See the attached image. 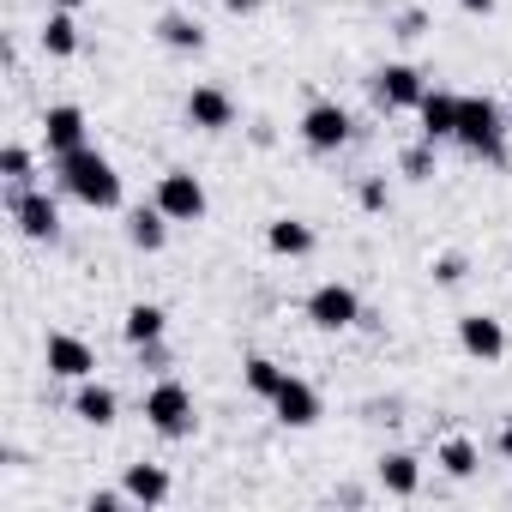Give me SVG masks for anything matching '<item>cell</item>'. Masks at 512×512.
<instances>
[{
  "mask_svg": "<svg viewBox=\"0 0 512 512\" xmlns=\"http://www.w3.org/2000/svg\"><path fill=\"white\" fill-rule=\"evenodd\" d=\"M55 163H61V187H67L73 199H85L91 211H115V205H121V175H115V163H109L103 151L79 145V151H67V157H55Z\"/></svg>",
  "mask_w": 512,
  "mask_h": 512,
  "instance_id": "1",
  "label": "cell"
},
{
  "mask_svg": "<svg viewBox=\"0 0 512 512\" xmlns=\"http://www.w3.org/2000/svg\"><path fill=\"white\" fill-rule=\"evenodd\" d=\"M500 133H506V115H500L488 97H458V139H464L476 157L500 163Z\"/></svg>",
  "mask_w": 512,
  "mask_h": 512,
  "instance_id": "2",
  "label": "cell"
},
{
  "mask_svg": "<svg viewBox=\"0 0 512 512\" xmlns=\"http://www.w3.org/2000/svg\"><path fill=\"white\" fill-rule=\"evenodd\" d=\"M145 422H151L163 440L193 434V392H187L181 380H157V386L145 392Z\"/></svg>",
  "mask_w": 512,
  "mask_h": 512,
  "instance_id": "3",
  "label": "cell"
},
{
  "mask_svg": "<svg viewBox=\"0 0 512 512\" xmlns=\"http://www.w3.org/2000/svg\"><path fill=\"white\" fill-rule=\"evenodd\" d=\"M157 205H163L169 223H199V217H205V181L187 175V169H169V175L157 181Z\"/></svg>",
  "mask_w": 512,
  "mask_h": 512,
  "instance_id": "4",
  "label": "cell"
},
{
  "mask_svg": "<svg viewBox=\"0 0 512 512\" xmlns=\"http://www.w3.org/2000/svg\"><path fill=\"white\" fill-rule=\"evenodd\" d=\"M308 320H314L320 332H344V326L362 320V302H356L350 284H320V290L308 296Z\"/></svg>",
  "mask_w": 512,
  "mask_h": 512,
  "instance_id": "5",
  "label": "cell"
},
{
  "mask_svg": "<svg viewBox=\"0 0 512 512\" xmlns=\"http://www.w3.org/2000/svg\"><path fill=\"white\" fill-rule=\"evenodd\" d=\"M43 362H49V374H61V380H91V374H97V350H91L85 338H73V332H55L49 350H43Z\"/></svg>",
  "mask_w": 512,
  "mask_h": 512,
  "instance_id": "6",
  "label": "cell"
},
{
  "mask_svg": "<svg viewBox=\"0 0 512 512\" xmlns=\"http://www.w3.org/2000/svg\"><path fill=\"white\" fill-rule=\"evenodd\" d=\"M374 97H380L386 109H416V103L428 97V85H422V73H416V67L392 61V67H380V73H374Z\"/></svg>",
  "mask_w": 512,
  "mask_h": 512,
  "instance_id": "7",
  "label": "cell"
},
{
  "mask_svg": "<svg viewBox=\"0 0 512 512\" xmlns=\"http://www.w3.org/2000/svg\"><path fill=\"white\" fill-rule=\"evenodd\" d=\"M272 410H278L284 428H314V422H320V398H314V386L296 380V374H284V386L272 392Z\"/></svg>",
  "mask_w": 512,
  "mask_h": 512,
  "instance_id": "8",
  "label": "cell"
},
{
  "mask_svg": "<svg viewBox=\"0 0 512 512\" xmlns=\"http://www.w3.org/2000/svg\"><path fill=\"white\" fill-rule=\"evenodd\" d=\"M43 145H49V157H67V151H79V145H85V109H73V103H55V109L43 115Z\"/></svg>",
  "mask_w": 512,
  "mask_h": 512,
  "instance_id": "9",
  "label": "cell"
},
{
  "mask_svg": "<svg viewBox=\"0 0 512 512\" xmlns=\"http://www.w3.org/2000/svg\"><path fill=\"white\" fill-rule=\"evenodd\" d=\"M302 139H308L314 151H338V145L350 139V115H344L338 103H314V109L302 115Z\"/></svg>",
  "mask_w": 512,
  "mask_h": 512,
  "instance_id": "10",
  "label": "cell"
},
{
  "mask_svg": "<svg viewBox=\"0 0 512 512\" xmlns=\"http://www.w3.org/2000/svg\"><path fill=\"white\" fill-rule=\"evenodd\" d=\"M458 344H464V356H476V362H500V356H506V332H500V320H488V314H464V320H458Z\"/></svg>",
  "mask_w": 512,
  "mask_h": 512,
  "instance_id": "11",
  "label": "cell"
},
{
  "mask_svg": "<svg viewBox=\"0 0 512 512\" xmlns=\"http://www.w3.org/2000/svg\"><path fill=\"white\" fill-rule=\"evenodd\" d=\"M13 217H19V229H25L31 241H55V229H61V211H55L49 193H19V199H13Z\"/></svg>",
  "mask_w": 512,
  "mask_h": 512,
  "instance_id": "12",
  "label": "cell"
},
{
  "mask_svg": "<svg viewBox=\"0 0 512 512\" xmlns=\"http://www.w3.org/2000/svg\"><path fill=\"white\" fill-rule=\"evenodd\" d=\"M187 121L205 127V133H223V127L235 121V103H229L217 85H193V97H187Z\"/></svg>",
  "mask_w": 512,
  "mask_h": 512,
  "instance_id": "13",
  "label": "cell"
},
{
  "mask_svg": "<svg viewBox=\"0 0 512 512\" xmlns=\"http://www.w3.org/2000/svg\"><path fill=\"white\" fill-rule=\"evenodd\" d=\"M416 115H422V139H428V145H440V139H458V97H446V91H428V97L416 103Z\"/></svg>",
  "mask_w": 512,
  "mask_h": 512,
  "instance_id": "14",
  "label": "cell"
},
{
  "mask_svg": "<svg viewBox=\"0 0 512 512\" xmlns=\"http://www.w3.org/2000/svg\"><path fill=\"white\" fill-rule=\"evenodd\" d=\"M266 247L284 253V260H302V253H314V229L296 223V217H278V223L266 229Z\"/></svg>",
  "mask_w": 512,
  "mask_h": 512,
  "instance_id": "15",
  "label": "cell"
},
{
  "mask_svg": "<svg viewBox=\"0 0 512 512\" xmlns=\"http://www.w3.org/2000/svg\"><path fill=\"white\" fill-rule=\"evenodd\" d=\"M163 326H169V314H163L157 302H133V308H127V320H121L127 344H157V338H163Z\"/></svg>",
  "mask_w": 512,
  "mask_h": 512,
  "instance_id": "16",
  "label": "cell"
},
{
  "mask_svg": "<svg viewBox=\"0 0 512 512\" xmlns=\"http://www.w3.org/2000/svg\"><path fill=\"white\" fill-rule=\"evenodd\" d=\"M73 410H79V422L109 428V422H115V392H109V386H97V380H85V386H79V398H73Z\"/></svg>",
  "mask_w": 512,
  "mask_h": 512,
  "instance_id": "17",
  "label": "cell"
},
{
  "mask_svg": "<svg viewBox=\"0 0 512 512\" xmlns=\"http://www.w3.org/2000/svg\"><path fill=\"white\" fill-rule=\"evenodd\" d=\"M163 223H169V217H163V205H151V211L139 205V211L127 217V235H133V247H145V253H157V247H163V235H169Z\"/></svg>",
  "mask_w": 512,
  "mask_h": 512,
  "instance_id": "18",
  "label": "cell"
},
{
  "mask_svg": "<svg viewBox=\"0 0 512 512\" xmlns=\"http://www.w3.org/2000/svg\"><path fill=\"white\" fill-rule=\"evenodd\" d=\"M380 482H386L392 494H404V500H410V494H416V482H422V470H416V458H410V452H386V458H380Z\"/></svg>",
  "mask_w": 512,
  "mask_h": 512,
  "instance_id": "19",
  "label": "cell"
},
{
  "mask_svg": "<svg viewBox=\"0 0 512 512\" xmlns=\"http://www.w3.org/2000/svg\"><path fill=\"white\" fill-rule=\"evenodd\" d=\"M127 500H145V506L169 500V476H163L157 464H133V470H127Z\"/></svg>",
  "mask_w": 512,
  "mask_h": 512,
  "instance_id": "20",
  "label": "cell"
},
{
  "mask_svg": "<svg viewBox=\"0 0 512 512\" xmlns=\"http://www.w3.org/2000/svg\"><path fill=\"white\" fill-rule=\"evenodd\" d=\"M43 49H49V55H61V61H67V55H79V25H73V13H67V7H61V13H49V25H43Z\"/></svg>",
  "mask_w": 512,
  "mask_h": 512,
  "instance_id": "21",
  "label": "cell"
},
{
  "mask_svg": "<svg viewBox=\"0 0 512 512\" xmlns=\"http://www.w3.org/2000/svg\"><path fill=\"white\" fill-rule=\"evenodd\" d=\"M241 380H247V392H253V398H272V392L284 386V368H278V362H266V356H253V362L241 368Z\"/></svg>",
  "mask_w": 512,
  "mask_h": 512,
  "instance_id": "22",
  "label": "cell"
},
{
  "mask_svg": "<svg viewBox=\"0 0 512 512\" xmlns=\"http://www.w3.org/2000/svg\"><path fill=\"white\" fill-rule=\"evenodd\" d=\"M157 31H163V43H169V49H199V43H205V31H199L193 19H181V13H175V19H163Z\"/></svg>",
  "mask_w": 512,
  "mask_h": 512,
  "instance_id": "23",
  "label": "cell"
},
{
  "mask_svg": "<svg viewBox=\"0 0 512 512\" xmlns=\"http://www.w3.org/2000/svg\"><path fill=\"white\" fill-rule=\"evenodd\" d=\"M440 464H446V476H470L476 470V446L470 440H446L440 446Z\"/></svg>",
  "mask_w": 512,
  "mask_h": 512,
  "instance_id": "24",
  "label": "cell"
},
{
  "mask_svg": "<svg viewBox=\"0 0 512 512\" xmlns=\"http://www.w3.org/2000/svg\"><path fill=\"white\" fill-rule=\"evenodd\" d=\"M0 169H7L13 181H25V175H31V151H25V145H7V151H0Z\"/></svg>",
  "mask_w": 512,
  "mask_h": 512,
  "instance_id": "25",
  "label": "cell"
},
{
  "mask_svg": "<svg viewBox=\"0 0 512 512\" xmlns=\"http://www.w3.org/2000/svg\"><path fill=\"white\" fill-rule=\"evenodd\" d=\"M434 278H440V284H458V278H464V260H458V253H440V260H434Z\"/></svg>",
  "mask_w": 512,
  "mask_h": 512,
  "instance_id": "26",
  "label": "cell"
},
{
  "mask_svg": "<svg viewBox=\"0 0 512 512\" xmlns=\"http://www.w3.org/2000/svg\"><path fill=\"white\" fill-rule=\"evenodd\" d=\"M428 169H434V157H428V145H416V151H404V175H416V181H422Z\"/></svg>",
  "mask_w": 512,
  "mask_h": 512,
  "instance_id": "27",
  "label": "cell"
},
{
  "mask_svg": "<svg viewBox=\"0 0 512 512\" xmlns=\"http://www.w3.org/2000/svg\"><path fill=\"white\" fill-rule=\"evenodd\" d=\"M362 205H368V211H380V205H386V187H380V181H368V187H362Z\"/></svg>",
  "mask_w": 512,
  "mask_h": 512,
  "instance_id": "28",
  "label": "cell"
},
{
  "mask_svg": "<svg viewBox=\"0 0 512 512\" xmlns=\"http://www.w3.org/2000/svg\"><path fill=\"white\" fill-rule=\"evenodd\" d=\"M121 500H127V488H121V494H91V512H115Z\"/></svg>",
  "mask_w": 512,
  "mask_h": 512,
  "instance_id": "29",
  "label": "cell"
},
{
  "mask_svg": "<svg viewBox=\"0 0 512 512\" xmlns=\"http://www.w3.org/2000/svg\"><path fill=\"white\" fill-rule=\"evenodd\" d=\"M458 7H464V13H482V19H488V13H494V0H458Z\"/></svg>",
  "mask_w": 512,
  "mask_h": 512,
  "instance_id": "30",
  "label": "cell"
},
{
  "mask_svg": "<svg viewBox=\"0 0 512 512\" xmlns=\"http://www.w3.org/2000/svg\"><path fill=\"white\" fill-rule=\"evenodd\" d=\"M253 7H260V0H229V13H253Z\"/></svg>",
  "mask_w": 512,
  "mask_h": 512,
  "instance_id": "31",
  "label": "cell"
},
{
  "mask_svg": "<svg viewBox=\"0 0 512 512\" xmlns=\"http://www.w3.org/2000/svg\"><path fill=\"white\" fill-rule=\"evenodd\" d=\"M500 452H506V458H512V428H500Z\"/></svg>",
  "mask_w": 512,
  "mask_h": 512,
  "instance_id": "32",
  "label": "cell"
},
{
  "mask_svg": "<svg viewBox=\"0 0 512 512\" xmlns=\"http://www.w3.org/2000/svg\"><path fill=\"white\" fill-rule=\"evenodd\" d=\"M55 7H67V13H79V7H85V0H55Z\"/></svg>",
  "mask_w": 512,
  "mask_h": 512,
  "instance_id": "33",
  "label": "cell"
},
{
  "mask_svg": "<svg viewBox=\"0 0 512 512\" xmlns=\"http://www.w3.org/2000/svg\"><path fill=\"white\" fill-rule=\"evenodd\" d=\"M506 121H512V109H506Z\"/></svg>",
  "mask_w": 512,
  "mask_h": 512,
  "instance_id": "34",
  "label": "cell"
}]
</instances>
